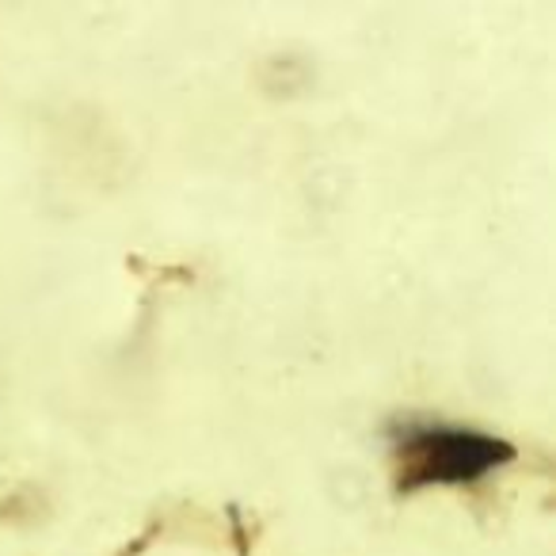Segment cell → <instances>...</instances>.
Here are the masks:
<instances>
[{
	"mask_svg": "<svg viewBox=\"0 0 556 556\" xmlns=\"http://www.w3.org/2000/svg\"><path fill=\"white\" fill-rule=\"evenodd\" d=\"M401 488H465L510 462V446L484 431L439 419H408L393 431Z\"/></svg>",
	"mask_w": 556,
	"mask_h": 556,
	"instance_id": "1",
	"label": "cell"
}]
</instances>
